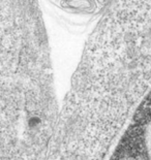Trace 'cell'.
<instances>
[{
    "instance_id": "2",
    "label": "cell",
    "mask_w": 151,
    "mask_h": 160,
    "mask_svg": "<svg viewBox=\"0 0 151 160\" xmlns=\"http://www.w3.org/2000/svg\"><path fill=\"white\" fill-rule=\"evenodd\" d=\"M137 118L139 121H146L151 118V93L140 107L138 113H137Z\"/></svg>"
},
{
    "instance_id": "1",
    "label": "cell",
    "mask_w": 151,
    "mask_h": 160,
    "mask_svg": "<svg viewBox=\"0 0 151 160\" xmlns=\"http://www.w3.org/2000/svg\"><path fill=\"white\" fill-rule=\"evenodd\" d=\"M58 19L73 27H85L104 13L112 0H46Z\"/></svg>"
}]
</instances>
